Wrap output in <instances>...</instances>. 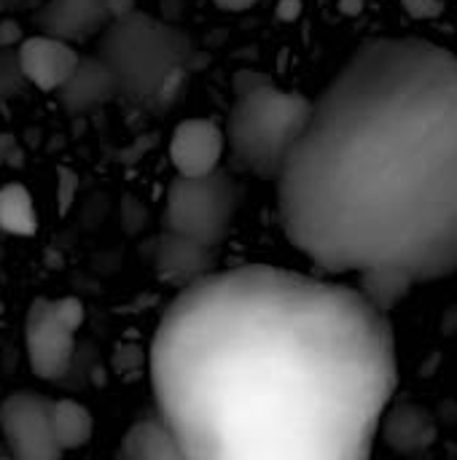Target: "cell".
Instances as JSON below:
<instances>
[{
  "mask_svg": "<svg viewBox=\"0 0 457 460\" xmlns=\"http://www.w3.org/2000/svg\"><path fill=\"white\" fill-rule=\"evenodd\" d=\"M186 460H361L399 385L388 313L361 288L248 264L180 288L148 353Z\"/></svg>",
  "mask_w": 457,
  "mask_h": 460,
  "instance_id": "obj_1",
  "label": "cell"
},
{
  "mask_svg": "<svg viewBox=\"0 0 457 460\" xmlns=\"http://www.w3.org/2000/svg\"><path fill=\"white\" fill-rule=\"evenodd\" d=\"M277 181L280 224L323 275L391 313L457 272V57L364 40L329 81Z\"/></svg>",
  "mask_w": 457,
  "mask_h": 460,
  "instance_id": "obj_2",
  "label": "cell"
},
{
  "mask_svg": "<svg viewBox=\"0 0 457 460\" xmlns=\"http://www.w3.org/2000/svg\"><path fill=\"white\" fill-rule=\"evenodd\" d=\"M97 54L110 65L119 97L154 108L162 86L194 65L197 49L180 27L135 8L105 24Z\"/></svg>",
  "mask_w": 457,
  "mask_h": 460,
  "instance_id": "obj_3",
  "label": "cell"
},
{
  "mask_svg": "<svg viewBox=\"0 0 457 460\" xmlns=\"http://www.w3.org/2000/svg\"><path fill=\"white\" fill-rule=\"evenodd\" d=\"M310 113V97L280 89L269 78L234 94V105L224 127L234 164L264 181H275Z\"/></svg>",
  "mask_w": 457,
  "mask_h": 460,
  "instance_id": "obj_4",
  "label": "cell"
},
{
  "mask_svg": "<svg viewBox=\"0 0 457 460\" xmlns=\"http://www.w3.org/2000/svg\"><path fill=\"white\" fill-rule=\"evenodd\" d=\"M240 199L242 189L226 167L197 178L175 175L164 191L162 229L218 251L232 232Z\"/></svg>",
  "mask_w": 457,
  "mask_h": 460,
  "instance_id": "obj_5",
  "label": "cell"
},
{
  "mask_svg": "<svg viewBox=\"0 0 457 460\" xmlns=\"http://www.w3.org/2000/svg\"><path fill=\"white\" fill-rule=\"evenodd\" d=\"M0 431L19 460H57L62 450L51 431V399L35 391H16L0 404Z\"/></svg>",
  "mask_w": 457,
  "mask_h": 460,
  "instance_id": "obj_6",
  "label": "cell"
},
{
  "mask_svg": "<svg viewBox=\"0 0 457 460\" xmlns=\"http://www.w3.org/2000/svg\"><path fill=\"white\" fill-rule=\"evenodd\" d=\"M27 361L35 377L59 380L67 375L75 353V329H70L54 310V299H35L24 321Z\"/></svg>",
  "mask_w": 457,
  "mask_h": 460,
  "instance_id": "obj_7",
  "label": "cell"
},
{
  "mask_svg": "<svg viewBox=\"0 0 457 460\" xmlns=\"http://www.w3.org/2000/svg\"><path fill=\"white\" fill-rule=\"evenodd\" d=\"M226 151L224 129L210 119H186L170 137V162L178 175L197 178L221 167Z\"/></svg>",
  "mask_w": 457,
  "mask_h": 460,
  "instance_id": "obj_8",
  "label": "cell"
},
{
  "mask_svg": "<svg viewBox=\"0 0 457 460\" xmlns=\"http://www.w3.org/2000/svg\"><path fill=\"white\" fill-rule=\"evenodd\" d=\"M16 57L27 84L40 92H57L81 59L73 43L46 32L22 38V43L16 46Z\"/></svg>",
  "mask_w": 457,
  "mask_h": 460,
  "instance_id": "obj_9",
  "label": "cell"
},
{
  "mask_svg": "<svg viewBox=\"0 0 457 460\" xmlns=\"http://www.w3.org/2000/svg\"><path fill=\"white\" fill-rule=\"evenodd\" d=\"M54 94H57L59 105L67 113L81 116V113L97 111L105 102L116 100L119 97V84H116V75H113L110 65L94 51V54L78 59L75 70L67 75V81Z\"/></svg>",
  "mask_w": 457,
  "mask_h": 460,
  "instance_id": "obj_10",
  "label": "cell"
},
{
  "mask_svg": "<svg viewBox=\"0 0 457 460\" xmlns=\"http://www.w3.org/2000/svg\"><path fill=\"white\" fill-rule=\"evenodd\" d=\"M213 264H215V248L162 229L156 240V251H154V267L164 283L183 288L205 278L207 272H213Z\"/></svg>",
  "mask_w": 457,
  "mask_h": 460,
  "instance_id": "obj_11",
  "label": "cell"
},
{
  "mask_svg": "<svg viewBox=\"0 0 457 460\" xmlns=\"http://www.w3.org/2000/svg\"><path fill=\"white\" fill-rule=\"evenodd\" d=\"M35 22L46 35L81 43L105 30L110 11L105 0H46Z\"/></svg>",
  "mask_w": 457,
  "mask_h": 460,
  "instance_id": "obj_12",
  "label": "cell"
},
{
  "mask_svg": "<svg viewBox=\"0 0 457 460\" xmlns=\"http://www.w3.org/2000/svg\"><path fill=\"white\" fill-rule=\"evenodd\" d=\"M380 431L385 445L399 456H417L436 442V420L417 404H399L385 410Z\"/></svg>",
  "mask_w": 457,
  "mask_h": 460,
  "instance_id": "obj_13",
  "label": "cell"
},
{
  "mask_svg": "<svg viewBox=\"0 0 457 460\" xmlns=\"http://www.w3.org/2000/svg\"><path fill=\"white\" fill-rule=\"evenodd\" d=\"M119 458L127 460H186L180 445L162 415L140 418L121 439Z\"/></svg>",
  "mask_w": 457,
  "mask_h": 460,
  "instance_id": "obj_14",
  "label": "cell"
},
{
  "mask_svg": "<svg viewBox=\"0 0 457 460\" xmlns=\"http://www.w3.org/2000/svg\"><path fill=\"white\" fill-rule=\"evenodd\" d=\"M51 431L62 453L81 450L83 445H89L94 434V418L83 404L73 399H59L51 402Z\"/></svg>",
  "mask_w": 457,
  "mask_h": 460,
  "instance_id": "obj_15",
  "label": "cell"
},
{
  "mask_svg": "<svg viewBox=\"0 0 457 460\" xmlns=\"http://www.w3.org/2000/svg\"><path fill=\"white\" fill-rule=\"evenodd\" d=\"M0 232L13 237H32L38 232L35 202L22 183H5L0 189Z\"/></svg>",
  "mask_w": 457,
  "mask_h": 460,
  "instance_id": "obj_16",
  "label": "cell"
},
{
  "mask_svg": "<svg viewBox=\"0 0 457 460\" xmlns=\"http://www.w3.org/2000/svg\"><path fill=\"white\" fill-rule=\"evenodd\" d=\"M27 89V78L22 73L16 49H0V102L19 97Z\"/></svg>",
  "mask_w": 457,
  "mask_h": 460,
  "instance_id": "obj_17",
  "label": "cell"
},
{
  "mask_svg": "<svg viewBox=\"0 0 457 460\" xmlns=\"http://www.w3.org/2000/svg\"><path fill=\"white\" fill-rule=\"evenodd\" d=\"M57 175H59L57 202H59V213L65 216V213L70 210L73 199H75V191H78V175H75L73 170H67V167H59V170H57Z\"/></svg>",
  "mask_w": 457,
  "mask_h": 460,
  "instance_id": "obj_18",
  "label": "cell"
},
{
  "mask_svg": "<svg viewBox=\"0 0 457 460\" xmlns=\"http://www.w3.org/2000/svg\"><path fill=\"white\" fill-rule=\"evenodd\" d=\"M401 3L412 19H436L444 11L442 0H401Z\"/></svg>",
  "mask_w": 457,
  "mask_h": 460,
  "instance_id": "obj_19",
  "label": "cell"
},
{
  "mask_svg": "<svg viewBox=\"0 0 457 460\" xmlns=\"http://www.w3.org/2000/svg\"><path fill=\"white\" fill-rule=\"evenodd\" d=\"M24 32H22V24L16 19H3L0 22V49H16L22 43Z\"/></svg>",
  "mask_w": 457,
  "mask_h": 460,
  "instance_id": "obj_20",
  "label": "cell"
},
{
  "mask_svg": "<svg viewBox=\"0 0 457 460\" xmlns=\"http://www.w3.org/2000/svg\"><path fill=\"white\" fill-rule=\"evenodd\" d=\"M264 81H267V75H261L259 70H237L234 78H232V86H234V94H240V92H248V89H253V86H259Z\"/></svg>",
  "mask_w": 457,
  "mask_h": 460,
  "instance_id": "obj_21",
  "label": "cell"
},
{
  "mask_svg": "<svg viewBox=\"0 0 457 460\" xmlns=\"http://www.w3.org/2000/svg\"><path fill=\"white\" fill-rule=\"evenodd\" d=\"M275 13H277V19H283V22H294V19H299V13H302V0H277Z\"/></svg>",
  "mask_w": 457,
  "mask_h": 460,
  "instance_id": "obj_22",
  "label": "cell"
},
{
  "mask_svg": "<svg viewBox=\"0 0 457 460\" xmlns=\"http://www.w3.org/2000/svg\"><path fill=\"white\" fill-rule=\"evenodd\" d=\"M221 11H229V13H240V11H248L253 8L259 0H213Z\"/></svg>",
  "mask_w": 457,
  "mask_h": 460,
  "instance_id": "obj_23",
  "label": "cell"
},
{
  "mask_svg": "<svg viewBox=\"0 0 457 460\" xmlns=\"http://www.w3.org/2000/svg\"><path fill=\"white\" fill-rule=\"evenodd\" d=\"M105 3H108L110 19L124 16V13H129V11H135V8H137V0H105Z\"/></svg>",
  "mask_w": 457,
  "mask_h": 460,
  "instance_id": "obj_24",
  "label": "cell"
},
{
  "mask_svg": "<svg viewBox=\"0 0 457 460\" xmlns=\"http://www.w3.org/2000/svg\"><path fill=\"white\" fill-rule=\"evenodd\" d=\"M16 151V140H13V135H8V132H0V164H5L8 162V156Z\"/></svg>",
  "mask_w": 457,
  "mask_h": 460,
  "instance_id": "obj_25",
  "label": "cell"
},
{
  "mask_svg": "<svg viewBox=\"0 0 457 460\" xmlns=\"http://www.w3.org/2000/svg\"><path fill=\"white\" fill-rule=\"evenodd\" d=\"M19 3H24V0H0V13H3V11H11V8H16Z\"/></svg>",
  "mask_w": 457,
  "mask_h": 460,
  "instance_id": "obj_26",
  "label": "cell"
}]
</instances>
